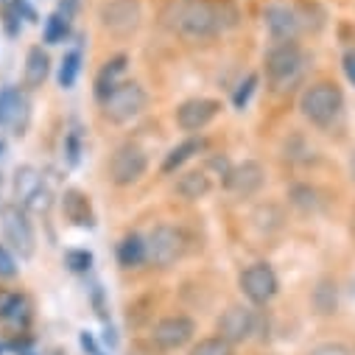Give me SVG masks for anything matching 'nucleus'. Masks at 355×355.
Here are the masks:
<instances>
[{
  "label": "nucleus",
  "mask_w": 355,
  "mask_h": 355,
  "mask_svg": "<svg viewBox=\"0 0 355 355\" xmlns=\"http://www.w3.org/2000/svg\"><path fill=\"white\" fill-rule=\"evenodd\" d=\"M159 20L176 37L205 42L232 28L238 23V9L230 0H168Z\"/></svg>",
  "instance_id": "obj_1"
},
{
  "label": "nucleus",
  "mask_w": 355,
  "mask_h": 355,
  "mask_svg": "<svg viewBox=\"0 0 355 355\" xmlns=\"http://www.w3.org/2000/svg\"><path fill=\"white\" fill-rule=\"evenodd\" d=\"M341 107H344V96L338 90V84H333V81L311 84L300 98V112L313 126H330L341 115Z\"/></svg>",
  "instance_id": "obj_2"
},
{
  "label": "nucleus",
  "mask_w": 355,
  "mask_h": 355,
  "mask_svg": "<svg viewBox=\"0 0 355 355\" xmlns=\"http://www.w3.org/2000/svg\"><path fill=\"white\" fill-rule=\"evenodd\" d=\"M305 73V53L297 42H280L266 53V76L275 90H288Z\"/></svg>",
  "instance_id": "obj_3"
},
{
  "label": "nucleus",
  "mask_w": 355,
  "mask_h": 355,
  "mask_svg": "<svg viewBox=\"0 0 355 355\" xmlns=\"http://www.w3.org/2000/svg\"><path fill=\"white\" fill-rule=\"evenodd\" d=\"M146 104H148V96H146L143 87L137 81H123L118 90H112L101 101V115H104V121H110L115 126H123V123L140 118Z\"/></svg>",
  "instance_id": "obj_4"
},
{
  "label": "nucleus",
  "mask_w": 355,
  "mask_h": 355,
  "mask_svg": "<svg viewBox=\"0 0 355 355\" xmlns=\"http://www.w3.org/2000/svg\"><path fill=\"white\" fill-rule=\"evenodd\" d=\"M185 252V235L171 227V224H159L148 232L146 238V263L157 266V269H168Z\"/></svg>",
  "instance_id": "obj_5"
},
{
  "label": "nucleus",
  "mask_w": 355,
  "mask_h": 355,
  "mask_svg": "<svg viewBox=\"0 0 355 355\" xmlns=\"http://www.w3.org/2000/svg\"><path fill=\"white\" fill-rule=\"evenodd\" d=\"M143 9L140 0H107L101 6V26L115 37H129L140 28Z\"/></svg>",
  "instance_id": "obj_6"
},
{
  "label": "nucleus",
  "mask_w": 355,
  "mask_h": 355,
  "mask_svg": "<svg viewBox=\"0 0 355 355\" xmlns=\"http://www.w3.org/2000/svg\"><path fill=\"white\" fill-rule=\"evenodd\" d=\"M146 168H148L146 151L135 143H123L110 159V180L118 188H126V185H135L140 180V176L146 173Z\"/></svg>",
  "instance_id": "obj_7"
},
{
  "label": "nucleus",
  "mask_w": 355,
  "mask_h": 355,
  "mask_svg": "<svg viewBox=\"0 0 355 355\" xmlns=\"http://www.w3.org/2000/svg\"><path fill=\"white\" fill-rule=\"evenodd\" d=\"M238 286L252 305H266L277 294V275L269 263H252L249 269L241 272Z\"/></svg>",
  "instance_id": "obj_8"
},
{
  "label": "nucleus",
  "mask_w": 355,
  "mask_h": 355,
  "mask_svg": "<svg viewBox=\"0 0 355 355\" xmlns=\"http://www.w3.org/2000/svg\"><path fill=\"white\" fill-rule=\"evenodd\" d=\"M0 218H3V235L15 246V252H20V257H31L34 254V227H31L26 210L20 205H9V207H3Z\"/></svg>",
  "instance_id": "obj_9"
},
{
  "label": "nucleus",
  "mask_w": 355,
  "mask_h": 355,
  "mask_svg": "<svg viewBox=\"0 0 355 355\" xmlns=\"http://www.w3.org/2000/svg\"><path fill=\"white\" fill-rule=\"evenodd\" d=\"M15 196H17V205L23 210L26 207L28 210H48V205H51V193H48V188L42 182V176L31 165L17 171V176H15Z\"/></svg>",
  "instance_id": "obj_10"
},
{
  "label": "nucleus",
  "mask_w": 355,
  "mask_h": 355,
  "mask_svg": "<svg viewBox=\"0 0 355 355\" xmlns=\"http://www.w3.org/2000/svg\"><path fill=\"white\" fill-rule=\"evenodd\" d=\"M224 185H227L230 193H235L241 199H249L266 185V168L260 162H254V159H243L241 165L227 171Z\"/></svg>",
  "instance_id": "obj_11"
},
{
  "label": "nucleus",
  "mask_w": 355,
  "mask_h": 355,
  "mask_svg": "<svg viewBox=\"0 0 355 355\" xmlns=\"http://www.w3.org/2000/svg\"><path fill=\"white\" fill-rule=\"evenodd\" d=\"M257 327V313L252 308L243 305H232L224 311V316L218 319V336L227 338L230 344H241L246 341Z\"/></svg>",
  "instance_id": "obj_12"
},
{
  "label": "nucleus",
  "mask_w": 355,
  "mask_h": 355,
  "mask_svg": "<svg viewBox=\"0 0 355 355\" xmlns=\"http://www.w3.org/2000/svg\"><path fill=\"white\" fill-rule=\"evenodd\" d=\"M193 330H196L193 319H188V316H168V319H162L154 327L151 338H154V344L159 349H180V347H185L193 338Z\"/></svg>",
  "instance_id": "obj_13"
},
{
  "label": "nucleus",
  "mask_w": 355,
  "mask_h": 355,
  "mask_svg": "<svg viewBox=\"0 0 355 355\" xmlns=\"http://www.w3.org/2000/svg\"><path fill=\"white\" fill-rule=\"evenodd\" d=\"M28 118H31L28 98L20 90L9 87V90L0 93V126L12 129L15 135H23L28 126Z\"/></svg>",
  "instance_id": "obj_14"
},
{
  "label": "nucleus",
  "mask_w": 355,
  "mask_h": 355,
  "mask_svg": "<svg viewBox=\"0 0 355 355\" xmlns=\"http://www.w3.org/2000/svg\"><path fill=\"white\" fill-rule=\"evenodd\" d=\"M218 110H221V104L213 98H191L176 110V123L185 132H199L218 115Z\"/></svg>",
  "instance_id": "obj_15"
},
{
  "label": "nucleus",
  "mask_w": 355,
  "mask_h": 355,
  "mask_svg": "<svg viewBox=\"0 0 355 355\" xmlns=\"http://www.w3.org/2000/svg\"><path fill=\"white\" fill-rule=\"evenodd\" d=\"M266 26H269V34L280 42H294L300 34V17L288 9V6H269L266 9Z\"/></svg>",
  "instance_id": "obj_16"
},
{
  "label": "nucleus",
  "mask_w": 355,
  "mask_h": 355,
  "mask_svg": "<svg viewBox=\"0 0 355 355\" xmlns=\"http://www.w3.org/2000/svg\"><path fill=\"white\" fill-rule=\"evenodd\" d=\"M126 64H129V59H126V56H112V59L101 67V73H98V78H96V96H98L101 101H104L112 90H118V87L123 84Z\"/></svg>",
  "instance_id": "obj_17"
},
{
  "label": "nucleus",
  "mask_w": 355,
  "mask_h": 355,
  "mask_svg": "<svg viewBox=\"0 0 355 355\" xmlns=\"http://www.w3.org/2000/svg\"><path fill=\"white\" fill-rule=\"evenodd\" d=\"M48 70H51V59L42 48H31L28 56H26V70H23V81L28 90H37V87L45 84L48 78Z\"/></svg>",
  "instance_id": "obj_18"
},
{
  "label": "nucleus",
  "mask_w": 355,
  "mask_h": 355,
  "mask_svg": "<svg viewBox=\"0 0 355 355\" xmlns=\"http://www.w3.org/2000/svg\"><path fill=\"white\" fill-rule=\"evenodd\" d=\"M176 193H180L185 202H199L210 193V176L205 171H188L180 176L176 182Z\"/></svg>",
  "instance_id": "obj_19"
},
{
  "label": "nucleus",
  "mask_w": 355,
  "mask_h": 355,
  "mask_svg": "<svg viewBox=\"0 0 355 355\" xmlns=\"http://www.w3.org/2000/svg\"><path fill=\"white\" fill-rule=\"evenodd\" d=\"M0 319L12 327H26L28 319H31V308H28V300L20 297V294H9L0 300Z\"/></svg>",
  "instance_id": "obj_20"
},
{
  "label": "nucleus",
  "mask_w": 355,
  "mask_h": 355,
  "mask_svg": "<svg viewBox=\"0 0 355 355\" xmlns=\"http://www.w3.org/2000/svg\"><path fill=\"white\" fill-rule=\"evenodd\" d=\"M118 260H121L123 269H137V266H143L146 263V241L135 232L126 235L118 246Z\"/></svg>",
  "instance_id": "obj_21"
},
{
  "label": "nucleus",
  "mask_w": 355,
  "mask_h": 355,
  "mask_svg": "<svg viewBox=\"0 0 355 355\" xmlns=\"http://www.w3.org/2000/svg\"><path fill=\"white\" fill-rule=\"evenodd\" d=\"M64 216L78 224V227H90L93 224V213H90V202L78 191H67L64 193Z\"/></svg>",
  "instance_id": "obj_22"
},
{
  "label": "nucleus",
  "mask_w": 355,
  "mask_h": 355,
  "mask_svg": "<svg viewBox=\"0 0 355 355\" xmlns=\"http://www.w3.org/2000/svg\"><path fill=\"white\" fill-rule=\"evenodd\" d=\"M202 148H205V140H199V137H191V140H185L182 146L171 148L168 157H165V162H162V173H173L182 162H188V159H191L193 154H199Z\"/></svg>",
  "instance_id": "obj_23"
},
{
  "label": "nucleus",
  "mask_w": 355,
  "mask_h": 355,
  "mask_svg": "<svg viewBox=\"0 0 355 355\" xmlns=\"http://www.w3.org/2000/svg\"><path fill=\"white\" fill-rule=\"evenodd\" d=\"M191 355H232V344L221 336H213V338H205L193 347Z\"/></svg>",
  "instance_id": "obj_24"
},
{
  "label": "nucleus",
  "mask_w": 355,
  "mask_h": 355,
  "mask_svg": "<svg viewBox=\"0 0 355 355\" xmlns=\"http://www.w3.org/2000/svg\"><path fill=\"white\" fill-rule=\"evenodd\" d=\"M64 37H67V17L53 15V17L48 20V26H45V40H48L51 45H56V42H62Z\"/></svg>",
  "instance_id": "obj_25"
},
{
  "label": "nucleus",
  "mask_w": 355,
  "mask_h": 355,
  "mask_svg": "<svg viewBox=\"0 0 355 355\" xmlns=\"http://www.w3.org/2000/svg\"><path fill=\"white\" fill-rule=\"evenodd\" d=\"M76 73H78V53H67L64 62H62V70H59V84L62 87H73Z\"/></svg>",
  "instance_id": "obj_26"
},
{
  "label": "nucleus",
  "mask_w": 355,
  "mask_h": 355,
  "mask_svg": "<svg viewBox=\"0 0 355 355\" xmlns=\"http://www.w3.org/2000/svg\"><path fill=\"white\" fill-rule=\"evenodd\" d=\"M64 260H67V266H70L73 272H84V269H90V263H93L90 252H67V254H64Z\"/></svg>",
  "instance_id": "obj_27"
},
{
  "label": "nucleus",
  "mask_w": 355,
  "mask_h": 355,
  "mask_svg": "<svg viewBox=\"0 0 355 355\" xmlns=\"http://www.w3.org/2000/svg\"><path fill=\"white\" fill-rule=\"evenodd\" d=\"M291 199H294V205H300V207H316V191L313 188H294L291 191Z\"/></svg>",
  "instance_id": "obj_28"
},
{
  "label": "nucleus",
  "mask_w": 355,
  "mask_h": 355,
  "mask_svg": "<svg viewBox=\"0 0 355 355\" xmlns=\"http://www.w3.org/2000/svg\"><path fill=\"white\" fill-rule=\"evenodd\" d=\"M17 275V263L6 246H0V277H15Z\"/></svg>",
  "instance_id": "obj_29"
},
{
  "label": "nucleus",
  "mask_w": 355,
  "mask_h": 355,
  "mask_svg": "<svg viewBox=\"0 0 355 355\" xmlns=\"http://www.w3.org/2000/svg\"><path fill=\"white\" fill-rule=\"evenodd\" d=\"M254 84H257V76H249L246 84H241V90L235 93V107H238V110L249 101V96H252V90H254Z\"/></svg>",
  "instance_id": "obj_30"
},
{
  "label": "nucleus",
  "mask_w": 355,
  "mask_h": 355,
  "mask_svg": "<svg viewBox=\"0 0 355 355\" xmlns=\"http://www.w3.org/2000/svg\"><path fill=\"white\" fill-rule=\"evenodd\" d=\"M313 355H349L344 347H338V344H327V347H319Z\"/></svg>",
  "instance_id": "obj_31"
},
{
  "label": "nucleus",
  "mask_w": 355,
  "mask_h": 355,
  "mask_svg": "<svg viewBox=\"0 0 355 355\" xmlns=\"http://www.w3.org/2000/svg\"><path fill=\"white\" fill-rule=\"evenodd\" d=\"M344 73H347V78L355 84V53H349V56L344 59Z\"/></svg>",
  "instance_id": "obj_32"
},
{
  "label": "nucleus",
  "mask_w": 355,
  "mask_h": 355,
  "mask_svg": "<svg viewBox=\"0 0 355 355\" xmlns=\"http://www.w3.org/2000/svg\"><path fill=\"white\" fill-rule=\"evenodd\" d=\"M349 176H352V182H355V154L349 157Z\"/></svg>",
  "instance_id": "obj_33"
},
{
  "label": "nucleus",
  "mask_w": 355,
  "mask_h": 355,
  "mask_svg": "<svg viewBox=\"0 0 355 355\" xmlns=\"http://www.w3.org/2000/svg\"><path fill=\"white\" fill-rule=\"evenodd\" d=\"M352 238H355V213H352Z\"/></svg>",
  "instance_id": "obj_34"
}]
</instances>
